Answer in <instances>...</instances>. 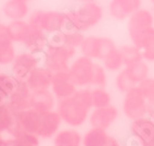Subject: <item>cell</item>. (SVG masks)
<instances>
[{
    "label": "cell",
    "mask_w": 154,
    "mask_h": 146,
    "mask_svg": "<svg viewBox=\"0 0 154 146\" xmlns=\"http://www.w3.org/2000/svg\"><path fill=\"white\" fill-rule=\"evenodd\" d=\"M106 84H107L106 70H105V68L102 64L94 62L91 85H94V87H105Z\"/></svg>",
    "instance_id": "cell-32"
},
{
    "label": "cell",
    "mask_w": 154,
    "mask_h": 146,
    "mask_svg": "<svg viewBox=\"0 0 154 146\" xmlns=\"http://www.w3.org/2000/svg\"><path fill=\"white\" fill-rule=\"evenodd\" d=\"M61 124H62V119L57 110L40 113V122H39L37 135L45 140L53 138L60 131Z\"/></svg>",
    "instance_id": "cell-14"
},
{
    "label": "cell",
    "mask_w": 154,
    "mask_h": 146,
    "mask_svg": "<svg viewBox=\"0 0 154 146\" xmlns=\"http://www.w3.org/2000/svg\"><path fill=\"white\" fill-rule=\"evenodd\" d=\"M119 49L122 54L125 67L131 66V64H135L143 60L142 50L136 47L135 45H124Z\"/></svg>",
    "instance_id": "cell-27"
},
{
    "label": "cell",
    "mask_w": 154,
    "mask_h": 146,
    "mask_svg": "<svg viewBox=\"0 0 154 146\" xmlns=\"http://www.w3.org/2000/svg\"><path fill=\"white\" fill-rule=\"evenodd\" d=\"M94 61L85 56H80L71 62L69 73L71 80L77 87H88L92 82Z\"/></svg>",
    "instance_id": "cell-7"
},
{
    "label": "cell",
    "mask_w": 154,
    "mask_h": 146,
    "mask_svg": "<svg viewBox=\"0 0 154 146\" xmlns=\"http://www.w3.org/2000/svg\"><path fill=\"white\" fill-rule=\"evenodd\" d=\"M83 136L75 129L60 130L53 136L54 146H80Z\"/></svg>",
    "instance_id": "cell-23"
},
{
    "label": "cell",
    "mask_w": 154,
    "mask_h": 146,
    "mask_svg": "<svg viewBox=\"0 0 154 146\" xmlns=\"http://www.w3.org/2000/svg\"><path fill=\"white\" fill-rule=\"evenodd\" d=\"M142 56H143V60L146 61V62L154 61V37L142 49Z\"/></svg>",
    "instance_id": "cell-36"
},
{
    "label": "cell",
    "mask_w": 154,
    "mask_h": 146,
    "mask_svg": "<svg viewBox=\"0 0 154 146\" xmlns=\"http://www.w3.org/2000/svg\"><path fill=\"white\" fill-rule=\"evenodd\" d=\"M9 102V95L6 93H3L2 91H0V107L8 105Z\"/></svg>",
    "instance_id": "cell-38"
},
{
    "label": "cell",
    "mask_w": 154,
    "mask_h": 146,
    "mask_svg": "<svg viewBox=\"0 0 154 146\" xmlns=\"http://www.w3.org/2000/svg\"><path fill=\"white\" fill-rule=\"evenodd\" d=\"M19 82L12 74L9 73H0V91L8 94L9 96L12 94V92L19 85Z\"/></svg>",
    "instance_id": "cell-34"
},
{
    "label": "cell",
    "mask_w": 154,
    "mask_h": 146,
    "mask_svg": "<svg viewBox=\"0 0 154 146\" xmlns=\"http://www.w3.org/2000/svg\"><path fill=\"white\" fill-rule=\"evenodd\" d=\"M104 146H122V145L119 143V141H117V140H115L114 138H111V136H110Z\"/></svg>",
    "instance_id": "cell-39"
},
{
    "label": "cell",
    "mask_w": 154,
    "mask_h": 146,
    "mask_svg": "<svg viewBox=\"0 0 154 146\" xmlns=\"http://www.w3.org/2000/svg\"><path fill=\"white\" fill-rule=\"evenodd\" d=\"M115 85H116V88H117L121 93H124V94L127 93L128 91H130L131 88L137 86L131 82V80H130L128 74H127L125 68L122 69L121 71H119V73L116 75Z\"/></svg>",
    "instance_id": "cell-33"
},
{
    "label": "cell",
    "mask_w": 154,
    "mask_h": 146,
    "mask_svg": "<svg viewBox=\"0 0 154 146\" xmlns=\"http://www.w3.org/2000/svg\"><path fill=\"white\" fill-rule=\"evenodd\" d=\"M146 117L154 121V102H148V107H146Z\"/></svg>",
    "instance_id": "cell-37"
},
{
    "label": "cell",
    "mask_w": 154,
    "mask_h": 146,
    "mask_svg": "<svg viewBox=\"0 0 154 146\" xmlns=\"http://www.w3.org/2000/svg\"><path fill=\"white\" fill-rule=\"evenodd\" d=\"M86 36L84 33L74 30H63L58 33L50 34L49 44L57 45V46H65L73 48V49H79L80 45L84 41Z\"/></svg>",
    "instance_id": "cell-17"
},
{
    "label": "cell",
    "mask_w": 154,
    "mask_h": 146,
    "mask_svg": "<svg viewBox=\"0 0 154 146\" xmlns=\"http://www.w3.org/2000/svg\"><path fill=\"white\" fill-rule=\"evenodd\" d=\"M116 47L114 41L109 37L100 36H86L79 47L82 56L92 60L102 61L109 54L115 50Z\"/></svg>",
    "instance_id": "cell-6"
},
{
    "label": "cell",
    "mask_w": 154,
    "mask_h": 146,
    "mask_svg": "<svg viewBox=\"0 0 154 146\" xmlns=\"http://www.w3.org/2000/svg\"><path fill=\"white\" fill-rule=\"evenodd\" d=\"M30 88L26 82H19V85L9 96L8 107L13 111L15 115L21 111L30 108V97H32Z\"/></svg>",
    "instance_id": "cell-15"
},
{
    "label": "cell",
    "mask_w": 154,
    "mask_h": 146,
    "mask_svg": "<svg viewBox=\"0 0 154 146\" xmlns=\"http://www.w3.org/2000/svg\"><path fill=\"white\" fill-rule=\"evenodd\" d=\"M40 55L29 53L27 50L24 53L17 54L13 62L11 63V74L17 81L26 82L30 73L40 66Z\"/></svg>",
    "instance_id": "cell-8"
},
{
    "label": "cell",
    "mask_w": 154,
    "mask_h": 146,
    "mask_svg": "<svg viewBox=\"0 0 154 146\" xmlns=\"http://www.w3.org/2000/svg\"><path fill=\"white\" fill-rule=\"evenodd\" d=\"M130 133L138 146H154V121L146 116L132 120Z\"/></svg>",
    "instance_id": "cell-10"
},
{
    "label": "cell",
    "mask_w": 154,
    "mask_h": 146,
    "mask_svg": "<svg viewBox=\"0 0 154 146\" xmlns=\"http://www.w3.org/2000/svg\"><path fill=\"white\" fill-rule=\"evenodd\" d=\"M15 123V113L7 106L0 107V133L7 132L9 134L10 131L14 128Z\"/></svg>",
    "instance_id": "cell-31"
},
{
    "label": "cell",
    "mask_w": 154,
    "mask_h": 146,
    "mask_svg": "<svg viewBox=\"0 0 154 146\" xmlns=\"http://www.w3.org/2000/svg\"><path fill=\"white\" fill-rule=\"evenodd\" d=\"M76 49L65 46L48 45L42 53V66L53 74L69 71L71 60L76 55Z\"/></svg>",
    "instance_id": "cell-4"
},
{
    "label": "cell",
    "mask_w": 154,
    "mask_h": 146,
    "mask_svg": "<svg viewBox=\"0 0 154 146\" xmlns=\"http://www.w3.org/2000/svg\"><path fill=\"white\" fill-rule=\"evenodd\" d=\"M22 45L29 53L40 55V54L44 53L45 49L49 45V36L40 28L32 26L29 34L25 38V41H23Z\"/></svg>",
    "instance_id": "cell-20"
},
{
    "label": "cell",
    "mask_w": 154,
    "mask_h": 146,
    "mask_svg": "<svg viewBox=\"0 0 154 146\" xmlns=\"http://www.w3.org/2000/svg\"><path fill=\"white\" fill-rule=\"evenodd\" d=\"M27 21L32 26L40 28L48 35L58 33L65 30L66 17L65 12L55 11V10H36L29 13Z\"/></svg>",
    "instance_id": "cell-5"
},
{
    "label": "cell",
    "mask_w": 154,
    "mask_h": 146,
    "mask_svg": "<svg viewBox=\"0 0 154 146\" xmlns=\"http://www.w3.org/2000/svg\"><path fill=\"white\" fill-rule=\"evenodd\" d=\"M58 100L54 97L51 89L33 92L30 97V108L35 109L36 111L42 113L47 111L54 110L57 107Z\"/></svg>",
    "instance_id": "cell-21"
},
{
    "label": "cell",
    "mask_w": 154,
    "mask_h": 146,
    "mask_svg": "<svg viewBox=\"0 0 154 146\" xmlns=\"http://www.w3.org/2000/svg\"><path fill=\"white\" fill-rule=\"evenodd\" d=\"M3 144H5V138H0V146H3Z\"/></svg>",
    "instance_id": "cell-41"
},
{
    "label": "cell",
    "mask_w": 154,
    "mask_h": 146,
    "mask_svg": "<svg viewBox=\"0 0 154 146\" xmlns=\"http://www.w3.org/2000/svg\"><path fill=\"white\" fill-rule=\"evenodd\" d=\"M2 138V136H1V133H0V138Z\"/></svg>",
    "instance_id": "cell-43"
},
{
    "label": "cell",
    "mask_w": 154,
    "mask_h": 146,
    "mask_svg": "<svg viewBox=\"0 0 154 146\" xmlns=\"http://www.w3.org/2000/svg\"><path fill=\"white\" fill-rule=\"evenodd\" d=\"M103 8L96 1L82 2L79 7L65 12V28L85 33L99 24L103 19Z\"/></svg>",
    "instance_id": "cell-2"
},
{
    "label": "cell",
    "mask_w": 154,
    "mask_h": 146,
    "mask_svg": "<svg viewBox=\"0 0 154 146\" xmlns=\"http://www.w3.org/2000/svg\"><path fill=\"white\" fill-rule=\"evenodd\" d=\"M146 107H148V102L138 86L125 93L123 100V112L128 119L136 120L146 117Z\"/></svg>",
    "instance_id": "cell-9"
},
{
    "label": "cell",
    "mask_w": 154,
    "mask_h": 146,
    "mask_svg": "<svg viewBox=\"0 0 154 146\" xmlns=\"http://www.w3.org/2000/svg\"><path fill=\"white\" fill-rule=\"evenodd\" d=\"M25 1H29V0H25Z\"/></svg>",
    "instance_id": "cell-44"
},
{
    "label": "cell",
    "mask_w": 154,
    "mask_h": 146,
    "mask_svg": "<svg viewBox=\"0 0 154 146\" xmlns=\"http://www.w3.org/2000/svg\"><path fill=\"white\" fill-rule=\"evenodd\" d=\"M39 122H40V112L36 111L33 108H28L15 115V123L11 131L13 130L24 131V132L34 133L37 135Z\"/></svg>",
    "instance_id": "cell-16"
},
{
    "label": "cell",
    "mask_w": 154,
    "mask_h": 146,
    "mask_svg": "<svg viewBox=\"0 0 154 146\" xmlns=\"http://www.w3.org/2000/svg\"><path fill=\"white\" fill-rule=\"evenodd\" d=\"M77 88L78 87L73 83L67 72H60L53 74L50 89L58 102L71 97L77 91Z\"/></svg>",
    "instance_id": "cell-13"
},
{
    "label": "cell",
    "mask_w": 154,
    "mask_h": 146,
    "mask_svg": "<svg viewBox=\"0 0 154 146\" xmlns=\"http://www.w3.org/2000/svg\"><path fill=\"white\" fill-rule=\"evenodd\" d=\"M9 34L12 41L17 44H23V41L29 34L32 25L27 20H17V21H9L7 24Z\"/></svg>",
    "instance_id": "cell-24"
},
{
    "label": "cell",
    "mask_w": 154,
    "mask_h": 146,
    "mask_svg": "<svg viewBox=\"0 0 154 146\" xmlns=\"http://www.w3.org/2000/svg\"><path fill=\"white\" fill-rule=\"evenodd\" d=\"M80 2H91V1H96V0H78Z\"/></svg>",
    "instance_id": "cell-40"
},
{
    "label": "cell",
    "mask_w": 154,
    "mask_h": 146,
    "mask_svg": "<svg viewBox=\"0 0 154 146\" xmlns=\"http://www.w3.org/2000/svg\"><path fill=\"white\" fill-rule=\"evenodd\" d=\"M110 138L106 131L91 128L84 134L82 144L83 146H104Z\"/></svg>",
    "instance_id": "cell-26"
},
{
    "label": "cell",
    "mask_w": 154,
    "mask_h": 146,
    "mask_svg": "<svg viewBox=\"0 0 154 146\" xmlns=\"http://www.w3.org/2000/svg\"><path fill=\"white\" fill-rule=\"evenodd\" d=\"M91 109V89L88 87L77 88L71 97L59 100L57 104V111L62 122L71 128L82 127L88 120Z\"/></svg>",
    "instance_id": "cell-1"
},
{
    "label": "cell",
    "mask_w": 154,
    "mask_h": 146,
    "mask_svg": "<svg viewBox=\"0 0 154 146\" xmlns=\"http://www.w3.org/2000/svg\"><path fill=\"white\" fill-rule=\"evenodd\" d=\"M142 7V0H111L109 12L117 21L128 20L132 14Z\"/></svg>",
    "instance_id": "cell-12"
},
{
    "label": "cell",
    "mask_w": 154,
    "mask_h": 146,
    "mask_svg": "<svg viewBox=\"0 0 154 146\" xmlns=\"http://www.w3.org/2000/svg\"><path fill=\"white\" fill-rule=\"evenodd\" d=\"M53 73L44 66H39L36 68L26 80V84L32 92L45 91L50 89L52 83Z\"/></svg>",
    "instance_id": "cell-19"
},
{
    "label": "cell",
    "mask_w": 154,
    "mask_h": 146,
    "mask_svg": "<svg viewBox=\"0 0 154 146\" xmlns=\"http://www.w3.org/2000/svg\"><path fill=\"white\" fill-rule=\"evenodd\" d=\"M92 108H102L112 105V96L105 87H94L91 89Z\"/></svg>",
    "instance_id": "cell-29"
},
{
    "label": "cell",
    "mask_w": 154,
    "mask_h": 146,
    "mask_svg": "<svg viewBox=\"0 0 154 146\" xmlns=\"http://www.w3.org/2000/svg\"><path fill=\"white\" fill-rule=\"evenodd\" d=\"M138 87L142 92L143 96L146 97L148 102H154V79L153 77H148L141 82Z\"/></svg>",
    "instance_id": "cell-35"
},
{
    "label": "cell",
    "mask_w": 154,
    "mask_h": 146,
    "mask_svg": "<svg viewBox=\"0 0 154 146\" xmlns=\"http://www.w3.org/2000/svg\"><path fill=\"white\" fill-rule=\"evenodd\" d=\"M150 1H151V2H152V5H153V6H154V0H150Z\"/></svg>",
    "instance_id": "cell-42"
},
{
    "label": "cell",
    "mask_w": 154,
    "mask_h": 146,
    "mask_svg": "<svg viewBox=\"0 0 154 146\" xmlns=\"http://www.w3.org/2000/svg\"><path fill=\"white\" fill-rule=\"evenodd\" d=\"M14 44L7 24L0 23V66H10L13 62L17 56Z\"/></svg>",
    "instance_id": "cell-18"
},
{
    "label": "cell",
    "mask_w": 154,
    "mask_h": 146,
    "mask_svg": "<svg viewBox=\"0 0 154 146\" xmlns=\"http://www.w3.org/2000/svg\"><path fill=\"white\" fill-rule=\"evenodd\" d=\"M2 13L9 21L26 20L29 15L28 1H25V0H7L2 5Z\"/></svg>",
    "instance_id": "cell-22"
},
{
    "label": "cell",
    "mask_w": 154,
    "mask_h": 146,
    "mask_svg": "<svg viewBox=\"0 0 154 146\" xmlns=\"http://www.w3.org/2000/svg\"><path fill=\"white\" fill-rule=\"evenodd\" d=\"M119 117V109L110 105L102 108H92L89 113V123L91 128L106 131L116 121Z\"/></svg>",
    "instance_id": "cell-11"
},
{
    "label": "cell",
    "mask_w": 154,
    "mask_h": 146,
    "mask_svg": "<svg viewBox=\"0 0 154 146\" xmlns=\"http://www.w3.org/2000/svg\"><path fill=\"white\" fill-rule=\"evenodd\" d=\"M127 31L131 44L142 50L154 37V14L148 9H139L128 19Z\"/></svg>",
    "instance_id": "cell-3"
},
{
    "label": "cell",
    "mask_w": 154,
    "mask_h": 146,
    "mask_svg": "<svg viewBox=\"0 0 154 146\" xmlns=\"http://www.w3.org/2000/svg\"><path fill=\"white\" fill-rule=\"evenodd\" d=\"M125 70H126L127 74L131 80V82L137 86L146 79H148L149 73H150L149 66L144 60L139 61V62L131 64V66L125 67Z\"/></svg>",
    "instance_id": "cell-25"
},
{
    "label": "cell",
    "mask_w": 154,
    "mask_h": 146,
    "mask_svg": "<svg viewBox=\"0 0 154 146\" xmlns=\"http://www.w3.org/2000/svg\"><path fill=\"white\" fill-rule=\"evenodd\" d=\"M9 135L15 140L17 146H39V136L34 133L13 130Z\"/></svg>",
    "instance_id": "cell-30"
},
{
    "label": "cell",
    "mask_w": 154,
    "mask_h": 146,
    "mask_svg": "<svg viewBox=\"0 0 154 146\" xmlns=\"http://www.w3.org/2000/svg\"><path fill=\"white\" fill-rule=\"evenodd\" d=\"M102 66L104 67L106 71L110 72H119L122 69H124V60H123V57L119 48L113 50L112 53L109 54L102 60Z\"/></svg>",
    "instance_id": "cell-28"
}]
</instances>
